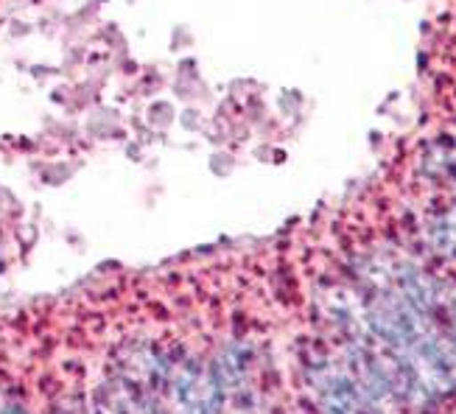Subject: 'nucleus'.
I'll return each mask as SVG.
<instances>
[{"label": "nucleus", "mask_w": 456, "mask_h": 414, "mask_svg": "<svg viewBox=\"0 0 456 414\" xmlns=\"http://www.w3.org/2000/svg\"><path fill=\"white\" fill-rule=\"evenodd\" d=\"M453 317H456V308H453Z\"/></svg>", "instance_id": "1"}]
</instances>
